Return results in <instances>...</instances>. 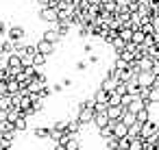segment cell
Returning a JSON list of instances; mask_svg holds the SVG:
<instances>
[{"label":"cell","instance_id":"cell-36","mask_svg":"<svg viewBox=\"0 0 159 150\" xmlns=\"http://www.w3.org/2000/svg\"><path fill=\"white\" fill-rule=\"evenodd\" d=\"M39 7H50V0H35Z\"/></svg>","mask_w":159,"mask_h":150},{"label":"cell","instance_id":"cell-20","mask_svg":"<svg viewBox=\"0 0 159 150\" xmlns=\"http://www.w3.org/2000/svg\"><path fill=\"white\" fill-rule=\"evenodd\" d=\"M129 135L131 137H142V122H135L129 126Z\"/></svg>","mask_w":159,"mask_h":150},{"label":"cell","instance_id":"cell-9","mask_svg":"<svg viewBox=\"0 0 159 150\" xmlns=\"http://www.w3.org/2000/svg\"><path fill=\"white\" fill-rule=\"evenodd\" d=\"M139 61V72H152V68H155V61L148 57V55H144L142 59H137Z\"/></svg>","mask_w":159,"mask_h":150},{"label":"cell","instance_id":"cell-22","mask_svg":"<svg viewBox=\"0 0 159 150\" xmlns=\"http://www.w3.org/2000/svg\"><path fill=\"white\" fill-rule=\"evenodd\" d=\"M68 124H70V120H55V122H52V128L68 133Z\"/></svg>","mask_w":159,"mask_h":150},{"label":"cell","instance_id":"cell-31","mask_svg":"<svg viewBox=\"0 0 159 150\" xmlns=\"http://www.w3.org/2000/svg\"><path fill=\"white\" fill-rule=\"evenodd\" d=\"M133 100H135V96H133V94H124V96H122V102H120V104H124V107H129V104H131Z\"/></svg>","mask_w":159,"mask_h":150},{"label":"cell","instance_id":"cell-40","mask_svg":"<svg viewBox=\"0 0 159 150\" xmlns=\"http://www.w3.org/2000/svg\"><path fill=\"white\" fill-rule=\"evenodd\" d=\"M116 150H124V148H120V146H118V148H116Z\"/></svg>","mask_w":159,"mask_h":150},{"label":"cell","instance_id":"cell-4","mask_svg":"<svg viewBox=\"0 0 159 150\" xmlns=\"http://www.w3.org/2000/svg\"><path fill=\"white\" fill-rule=\"evenodd\" d=\"M7 37H9V39H13V42H24V37H26V31H24V26H20V24H13V26H9V31H7Z\"/></svg>","mask_w":159,"mask_h":150},{"label":"cell","instance_id":"cell-12","mask_svg":"<svg viewBox=\"0 0 159 150\" xmlns=\"http://www.w3.org/2000/svg\"><path fill=\"white\" fill-rule=\"evenodd\" d=\"M13 126H16V133H24V130H29V117L20 115V117L13 122Z\"/></svg>","mask_w":159,"mask_h":150},{"label":"cell","instance_id":"cell-10","mask_svg":"<svg viewBox=\"0 0 159 150\" xmlns=\"http://www.w3.org/2000/svg\"><path fill=\"white\" fill-rule=\"evenodd\" d=\"M48 59H50V57H46L44 52H39V50H37V52L33 55V65H35V68H44V65L48 63Z\"/></svg>","mask_w":159,"mask_h":150},{"label":"cell","instance_id":"cell-8","mask_svg":"<svg viewBox=\"0 0 159 150\" xmlns=\"http://www.w3.org/2000/svg\"><path fill=\"white\" fill-rule=\"evenodd\" d=\"M33 137L39 141H48L50 139V126H35L33 128Z\"/></svg>","mask_w":159,"mask_h":150},{"label":"cell","instance_id":"cell-30","mask_svg":"<svg viewBox=\"0 0 159 150\" xmlns=\"http://www.w3.org/2000/svg\"><path fill=\"white\" fill-rule=\"evenodd\" d=\"M87 70H89L87 61H76V72H87Z\"/></svg>","mask_w":159,"mask_h":150},{"label":"cell","instance_id":"cell-28","mask_svg":"<svg viewBox=\"0 0 159 150\" xmlns=\"http://www.w3.org/2000/svg\"><path fill=\"white\" fill-rule=\"evenodd\" d=\"M7 31H9L7 22H5V20H0V39H5V37H7Z\"/></svg>","mask_w":159,"mask_h":150},{"label":"cell","instance_id":"cell-14","mask_svg":"<svg viewBox=\"0 0 159 150\" xmlns=\"http://www.w3.org/2000/svg\"><path fill=\"white\" fill-rule=\"evenodd\" d=\"M81 130H83V124L79 122V117L70 120V124H68V133H72V135H81Z\"/></svg>","mask_w":159,"mask_h":150},{"label":"cell","instance_id":"cell-5","mask_svg":"<svg viewBox=\"0 0 159 150\" xmlns=\"http://www.w3.org/2000/svg\"><path fill=\"white\" fill-rule=\"evenodd\" d=\"M35 44H37V50H39V52H44L46 57H52V55H55V48H57V44H52V42L44 39V37H42V39H37Z\"/></svg>","mask_w":159,"mask_h":150},{"label":"cell","instance_id":"cell-29","mask_svg":"<svg viewBox=\"0 0 159 150\" xmlns=\"http://www.w3.org/2000/svg\"><path fill=\"white\" fill-rule=\"evenodd\" d=\"M87 63H89V65H98V63H100V57L92 52V55H87Z\"/></svg>","mask_w":159,"mask_h":150},{"label":"cell","instance_id":"cell-3","mask_svg":"<svg viewBox=\"0 0 159 150\" xmlns=\"http://www.w3.org/2000/svg\"><path fill=\"white\" fill-rule=\"evenodd\" d=\"M155 135H159V122H155V120L144 122L142 124V137L148 139V137H155Z\"/></svg>","mask_w":159,"mask_h":150},{"label":"cell","instance_id":"cell-19","mask_svg":"<svg viewBox=\"0 0 159 150\" xmlns=\"http://www.w3.org/2000/svg\"><path fill=\"white\" fill-rule=\"evenodd\" d=\"M129 137H131V135H129ZM129 150H144V139H142V137H131Z\"/></svg>","mask_w":159,"mask_h":150},{"label":"cell","instance_id":"cell-23","mask_svg":"<svg viewBox=\"0 0 159 150\" xmlns=\"http://www.w3.org/2000/svg\"><path fill=\"white\" fill-rule=\"evenodd\" d=\"M144 37H146V33H144V31H142V29H137V31H133V39H131V42H133V44H137V46H139V44H142V42H144Z\"/></svg>","mask_w":159,"mask_h":150},{"label":"cell","instance_id":"cell-24","mask_svg":"<svg viewBox=\"0 0 159 150\" xmlns=\"http://www.w3.org/2000/svg\"><path fill=\"white\" fill-rule=\"evenodd\" d=\"M111 46H113V50H116V52H120V50H122V48L126 46V42H124V39H122V37L118 35V37H116V39L111 42Z\"/></svg>","mask_w":159,"mask_h":150},{"label":"cell","instance_id":"cell-11","mask_svg":"<svg viewBox=\"0 0 159 150\" xmlns=\"http://www.w3.org/2000/svg\"><path fill=\"white\" fill-rule=\"evenodd\" d=\"M92 124H94L96 128H102V126H107V124H109V115H107V113H96Z\"/></svg>","mask_w":159,"mask_h":150},{"label":"cell","instance_id":"cell-1","mask_svg":"<svg viewBox=\"0 0 159 150\" xmlns=\"http://www.w3.org/2000/svg\"><path fill=\"white\" fill-rule=\"evenodd\" d=\"M37 18H39L42 22H46V24H57V20H59V11H57L55 7H39Z\"/></svg>","mask_w":159,"mask_h":150},{"label":"cell","instance_id":"cell-13","mask_svg":"<svg viewBox=\"0 0 159 150\" xmlns=\"http://www.w3.org/2000/svg\"><path fill=\"white\" fill-rule=\"evenodd\" d=\"M113 133H116L118 137H126V135H129V126H126L122 120H118V122L113 124Z\"/></svg>","mask_w":159,"mask_h":150},{"label":"cell","instance_id":"cell-2","mask_svg":"<svg viewBox=\"0 0 159 150\" xmlns=\"http://www.w3.org/2000/svg\"><path fill=\"white\" fill-rule=\"evenodd\" d=\"M42 37L48 39V42H52V44H59V42L63 39V35H61L59 29H57V24H48V29L42 33Z\"/></svg>","mask_w":159,"mask_h":150},{"label":"cell","instance_id":"cell-34","mask_svg":"<svg viewBox=\"0 0 159 150\" xmlns=\"http://www.w3.org/2000/svg\"><path fill=\"white\" fill-rule=\"evenodd\" d=\"M52 87V94H61L66 87H63V83H55V85H50Z\"/></svg>","mask_w":159,"mask_h":150},{"label":"cell","instance_id":"cell-27","mask_svg":"<svg viewBox=\"0 0 159 150\" xmlns=\"http://www.w3.org/2000/svg\"><path fill=\"white\" fill-rule=\"evenodd\" d=\"M0 70H9V55H0Z\"/></svg>","mask_w":159,"mask_h":150},{"label":"cell","instance_id":"cell-35","mask_svg":"<svg viewBox=\"0 0 159 150\" xmlns=\"http://www.w3.org/2000/svg\"><path fill=\"white\" fill-rule=\"evenodd\" d=\"M61 83H63V87H66V89H72V85H74V81H72V78H63Z\"/></svg>","mask_w":159,"mask_h":150},{"label":"cell","instance_id":"cell-17","mask_svg":"<svg viewBox=\"0 0 159 150\" xmlns=\"http://www.w3.org/2000/svg\"><path fill=\"white\" fill-rule=\"evenodd\" d=\"M66 148H68V150H79V148H83L81 141H79V135H72V133H70V139L66 141Z\"/></svg>","mask_w":159,"mask_h":150},{"label":"cell","instance_id":"cell-18","mask_svg":"<svg viewBox=\"0 0 159 150\" xmlns=\"http://www.w3.org/2000/svg\"><path fill=\"white\" fill-rule=\"evenodd\" d=\"M122 122L126 124V126H131V124H135L137 122V113H133V111H124V115H122Z\"/></svg>","mask_w":159,"mask_h":150},{"label":"cell","instance_id":"cell-15","mask_svg":"<svg viewBox=\"0 0 159 150\" xmlns=\"http://www.w3.org/2000/svg\"><path fill=\"white\" fill-rule=\"evenodd\" d=\"M102 143H105V148H107V150H116V148L120 146V137L113 133V135H111V137H107Z\"/></svg>","mask_w":159,"mask_h":150},{"label":"cell","instance_id":"cell-33","mask_svg":"<svg viewBox=\"0 0 159 150\" xmlns=\"http://www.w3.org/2000/svg\"><path fill=\"white\" fill-rule=\"evenodd\" d=\"M94 50H96V46H94L92 42H85V44H83V52H87V55H92Z\"/></svg>","mask_w":159,"mask_h":150},{"label":"cell","instance_id":"cell-26","mask_svg":"<svg viewBox=\"0 0 159 150\" xmlns=\"http://www.w3.org/2000/svg\"><path fill=\"white\" fill-rule=\"evenodd\" d=\"M120 102H122V96L118 91H111L109 94V104H120Z\"/></svg>","mask_w":159,"mask_h":150},{"label":"cell","instance_id":"cell-16","mask_svg":"<svg viewBox=\"0 0 159 150\" xmlns=\"http://www.w3.org/2000/svg\"><path fill=\"white\" fill-rule=\"evenodd\" d=\"M109 94H111V91H107V89L98 87V89H96V94H94V98H96V102H107V104H109Z\"/></svg>","mask_w":159,"mask_h":150},{"label":"cell","instance_id":"cell-7","mask_svg":"<svg viewBox=\"0 0 159 150\" xmlns=\"http://www.w3.org/2000/svg\"><path fill=\"white\" fill-rule=\"evenodd\" d=\"M135 78H137L139 85H144V87H150V85L157 81V76H155L152 72H139V74H135Z\"/></svg>","mask_w":159,"mask_h":150},{"label":"cell","instance_id":"cell-32","mask_svg":"<svg viewBox=\"0 0 159 150\" xmlns=\"http://www.w3.org/2000/svg\"><path fill=\"white\" fill-rule=\"evenodd\" d=\"M107 107H109L107 102H96V107H94V111H96V113H107Z\"/></svg>","mask_w":159,"mask_h":150},{"label":"cell","instance_id":"cell-21","mask_svg":"<svg viewBox=\"0 0 159 150\" xmlns=\"http://www.w3.org/2000/svg\"><path fill=\"white\" fill-rule=\"evenodd\" d=\"M120 37H122L124 42H131V39H133V29H131V26H122V29H120Z\"/></svg>","mask_w":159,"mask_h":150},{"label":"cell","instance_id":"cell-25","mask_svg":"<svg viewBox=\"0 0 159 150\" xmlns=\"http://www.w3.org/2000/svg\"><path fill=\"white\" fill-rule=\"evenodd\" d=\"M113 65H116L118 70H126V68H129L131 63H129V61H124L122 57H118V55H116V59H113Z\"/></svg>","mask_w":159,"mask_h":150},{"label":"cell","instance_id":"cell-38","mask_svg":"<svg viewBox=\"0 0 159 150\" xmlns=\"http://www.w3.org/2000/svg\"><path fill=\"white\" fill-rule=\"evenodd\" d=\"M89 5H102V0H87Z\"/></svg>","mask_w":159,"mask_h":150},{"label":"cell","instance_id":"cell-39","mask_svg":"<svg viewBox=\"0 0 159 150\" xmlns=\"http://www.w3.org/2000/svg\"><path fill=\"white\" fill-rule=\"evenodd\" d=\"M0 55H5V52H2V39H0Z\"/></svg>","mask_w":159,"mask_h":150},{"label":"cell","instance_id":"cell-41","mask_svg":"<svg viewBox=\"0 0 159 150\" xmlns=\"http://www.w3.org/2000/svg\"><path fill=\"white\" fill-rule=\"evenodd\" d=\"M79 150H85V148H79Z\"/></svg>","mask_w":159,"mask_h":150},{"label":"cell","instance_id":"cell-37","mask_svg":"<svg viewBox=\"0 0 159 150\" xmlns=\"http://www.w3.org/2000/svg\"><path fill=\"white\" fill-rule=\"evenodd\" d=\"M52 150H68V148H66V146H63V143H57V146H55V148H52Z\"/></svg>","mask_w":159,"mask_h":150},{"label":"cell","instance_id":"cell-6","mask_svg":"<svg viewBox=\"0 0 159 150\" xmlns=\"http://www.w3.org/2000/svg\"><path fill=\"white\" fill-rule=\"evenodd\" d=\"M22 68H24V63H22V57H20L18 52H11V55H9V70L16 74V72H18V70H22Z\"/></svg>","mask_w":159,"mask_h":150}]
</instances>
